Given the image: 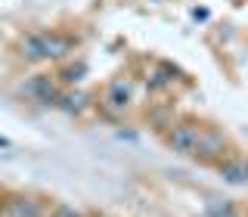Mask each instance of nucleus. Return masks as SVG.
<instances>
[{
    "label": "nucleus",
    "instance_id": "obj_1",
    "mask_svg": "<svg viewBox=\"0 0 248 217\" xmlns=\"http://www.w3.org/2000/svg\"><path fill=\"white\" fill-rule=\"evenodd\" d=\"M68 46H72L68 37L41 31V34H31L22 41V56L25 59H56V56H65Z\"/></svg>",
    "mask_w": 248,
    "mask_h": 217
},
{
    "label": "nucleus",
    "instance_id": "obj_2",
    "mask_svg": "<svg viewBox=\"0 0 248 217\" xmlns=\"http://www.w3.org/2000/svg\"><path fill=\"white\" fill-rule=\"evenodd\" d=\"M199 137H202L199 127H192V124H177V127L168 134V143H170V149H174V152L189 155V152L199 149Z\"/></svg>",
    "mask_w": 248,
    "mask_h": 217
},
{
    "label": "nucleus",
    "instance_id": "obj_3",
    "mask_svg": "<svg viewBox=\"0 0 248 217\" xmlns=\"http://www.w3.org/2000/svg\"><path fill=\"white\" fill-rule=\"evenodd\" d=\"M6 217H41V205L34 199H10L6 202Z\"/></svg>",
    "mask_w": 248,
    "mask_h": 217
},
{
    "label": "nucleus",
    "instance_id": "obj_4",
    "mask_svg": "<svg viewBox=\"0 0 248 217\" xmlns=\"http://www.w3.org/2000/svg\"><path fill=\"white\" fill-rule=\"evenodd\" d=\"M220 174L227 177L230 183H245L248 180V161H227L220 168Z\"/></svg>",
    "mask_w": 248,
    "mask_h": 217
},
{
    "label": "nucleus",
    "instance_id": "obj_5",
    "mask_svg": "<svg viewBox=\"0 0 248 217\" xmlns=\"http://www.w3.org/2000/svg\"><path fill=\"white\" fill-rule=\"evenodd\" d=\"M106 106L112 108V112H121V108L127 106V87H124V84H112V90L106 93Z\"/></svg>",
    "mask_w": 248,
    "mask_h": 217
},
{
    "label": "nucleus",
    "instance_id": "obj_6",
    "mask_svg": "<svg viewBox=\"0 0 248 217\" xmlns=\"http://www.w3.org/2000/svg\"><path fill=\"white\" fill-rule=\"evenodd\" d=\"M59 217H78L75 211H59Z\"/></svg>",
    "mask_w": 248,
    "mask_h": 217
}]
</instances>
